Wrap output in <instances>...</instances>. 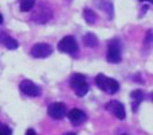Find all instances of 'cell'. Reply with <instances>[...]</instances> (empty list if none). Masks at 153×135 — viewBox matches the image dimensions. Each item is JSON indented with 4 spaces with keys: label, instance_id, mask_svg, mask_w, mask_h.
Listing matches in <instances>:
<instances>
[{
    "label": "cell",
    "instance_id": "13",
    "mask_svg": "<svg viewBox=\"0 0 153 135\" xmlns=\"http://www.w3.org/2000/svg\"><path fill=\"white\" fill-rule=\"evenodd\" d=\"M83 42L87 47H91V49L98 47V45H99V39L94 32H87V34L83 37Z\"/></svg>",
    "mask_w": 153,
    "mask_h": 135
},
{
    "label": "cell",
    "instance_id": "10",
    "mask_svg": "<svg viewBox=\"0 0 153 135\" xmlns=\"http://www.w3.org/2000/svg\"><path fill=\"white\" fill-rule=\"evenodd\" d=\"M67 115H68V118H69V122L73 124V126H80V124H83L84 122L87 120L85 112H83L81 109H79V108L71 109Z\"/></svg>",
    "mask_w": 153,
    "mask_h": 135
},
{
    "label": "cell",
    "instance_id": "7",
    "mask_svg": "<svg viewBox=\"0 0 153 135\" xmlns=\"http://www.w3.org/2000/svg\"><path fill=\"white\" fill-rule=\"evenodd\" d=\"M20 92L29 97H38L41 95V88L31 80H23L19 85Z\"/></svg>",
    "mask_w": 153,
    "mask_h": 135
},
{
    "label": "cell",
    "instance_id": "14",
    "mask_svg": "<svg viewBox=\"0 0 153 135\" xmlns=\"http://www.w3.org/2000/svg\"><path fill=\"white\" fill-rule=\"evenodd\" d=\"M83 16H84V20H85L88 24H95L96 20H98V15L95 14V11L91 8H85L83 11Z\"/></svg>",
    "mask_w": 153,
    "mask_h": 135
},
{
    "label": "cell",
    "instance_id": "1",
    "mask_svg": "<svg viewBox=\"0 0 153 135\" xmlns=\"http://www.w3.org/2000/svg\"><path fill=\"white\" fill-rule=\"evenodd\" d=\"M95 83L99 89H102L103 92L108 93V95H114L119 91V83L111 77H107L104 75H98L95 77Z\"/></svg>",
    "mask_w": 153,
    "mask_h": 135
},
{
    "label": "cell",
    "instance_id": "11",
    "mask_svg": "<svg viewBox=\"0 0 153 135\" xmlns=\"http://www.w3.org/2000/svg\"><path fill=\"white\" fill-rule=\"evenodd\" d=\"M130 99H131V107H133V112H136L138 109L141 101L145 99V93L141 89H136L133 92L130 93Z\"/></svg>",
    "mask_w": 153,
    "mask_h": 135
},
{
    "label": "cell",
    "instance_id": "8",
    "mask_svg": "<svg viewBox=\"0 0 153 135\" xmlns=\"http://www.w3.org/2000/svg\"><path fill=\"white\" fill-rule=\"evenodd\" d=\"M106 109L110 111L117 119L119 120H125L126 119V109H125V105L118 100H111L106 104Z\"/></svg>",
    "mask_w": 153,
    "mask_h": 135
},
{
    "label": "cell",
    "instance_id": "5",
    "mask_svg": "<svg viewBox=\"0 0 153 135\" xmlns=\"http://www.w3.org/2000/svg\"><path fill=\"white\" fill-rule=\"evenodd\" d=\"M68 114L67 111V105L61 101H56V103H52L49 107H48V115L50 118L56 119V120H60V119L65 118V115Z\"/></svg>",
    "mask_w": 153,
    "mask_h": 135
},
{
    "label": "cell",
    "instance_id": "21",
    "mask_svg": "<svg viewBox=\"0 0 153 135\" xmlns=\"http://www.w3.org/2000/svg\"><path fill=\"white\" fill-rule=\"evenodd\" d=\"M65 135H76V134H75V132H67Z\"/></svg>",
    "mask_w": 153,
    "mask_h": 135
},
{
    "label": "cell",
    "instance_id": "22",
    "mask_svg": "<svg viewBox=\"0 0 153 135\" xmlns=\"http://www.w3.org/2000/svg\"><path fill=\"white\" fill-rule=\"evenodd\" d=\"M67 1H71V0H67Z\"/></svg>",
    "mask_w": 153,
    "mask_h": 135
},
{
    "label": "cell",
    "instance_id": "9",
    "mask_svg": "<svg viewBox=\"0 0 153 135\" xmlns=\"http://www.w3.org/2000/svg\"><path fill=\"white\" fill-rule=\"evenodd\" d=\"M50 19H52V10L48 6H45V4L39 6L38 11L33 15V20L35 23H46L48 20Z\"/></svg>",
    "mask_w": 153,
    "mask_h": 135
},
{
    "label": "cell",
    "instance_id": "17",
    "mask_svg": "<svg viewBox=\"0 0 153 135\" xmlns=\"http://www.w3.org/2000/svg\"><path fill=\"white\" fill-rule=\"evenodd\" d=\"M0 135H12V130L7 124L0 123Z\"/></svg>",
    "mask_w": 153,
    "mask_h": 135
},
{
    "label": "cell",
    "instance_id": "4",
    "mask_svg": "<svg viewBox=\"0 0 153 135\" xmlns=\"http://www.w3.org/2000/svg\"><path fill=\"white\" fill-rule=\"evenodd\" d=\"M57 49L61 53H67V54H76L79 52V45L76 42L75 37L72 35H67L58 42Z\"/></svg>",
    "mask_w": 153,
    "mask_h": 135
},
{
    "label": "cell",
    "instance_id": "6",
    "mask_svg": "<svg viewBox=\"0 0 153 135\" xmlns=\"http://www.w3.org/2000/svg\"><path fill=\"white\" fill-rule=\"evenodd\" d=\"M52 53L53 47L49 43H35L30 50V54L34 58H48L49 55H52Z\"/></svg>",
    "mask_w": 153,
    "mask_h": 135
},
{
    "label": "cell",
    "instance_id": "20",
    "mask_svg": "<svg viewBox=\"0 0 153 135\" xmlns=\"http://www.w3.org/2000/svg\"><path fill=\"white\" fill-rule=\"evenodd\" d=\"M138 1H141V3H144V1H149V3H152V0H138Z\"/></svg>",
    "mask_w": 153,
    "mask_h": 135
},
{
    "label": "cell",
    "instance_id": "16",
    "mask_svg": "<svg viewBox=\"0 0 153 135\" xmlns=\"http://www.w3.org/2000/svg\"><path fill=\"white\" fill-rule=\"evenodd\" d=\"M35 1L37 0H20L19 1V7H20V11L23 12H29L34 8L35 6Z\"/></svg>",
    "mask_w": 153,
    "mask_h": 135
},
{
    "label": "cell",
    "instance_id": "19",
    "mask_svg": "<svg viewBox=\"0 0 153 135\" xmlns=\"http://www.w3.org/2000/svg\"><path fill=\"white\" fill-rule=\"evenodd\" d=\"M1 23H3V15L0 14V24H1Z\"/></svg>",
    "mask_w": 153,
    "mask_h": 135
},
{
    "label": "cell",
    "instance_id": "2",
    "mask_svg": "<svg viewBox=\"0 0 153 135\" xmlns=\"http://www.w3.org/2000/svg\"><path fill=\"white\" fill-rule=\"evenodd\" d=\"M69 83H71L72 89L75 91L76 96L83 97V96H85L87 93H88L90 86H88V83H87V78L84 75H81V73H73V75L71 76Z\"/></svg>",
    "mask_w": 153,
    "mask_h": 135
},
{
    "label": "cell",
    "instance_id": "3",
    "mask_svg": "<svg viewBox=\"0 0 153 135\" xmlns=\"http://www.w3.org/2000/svg\"><path fill=\"white\" fill-rule=\"evenodd\" d=\"M106 58L110 63H118L122 61V45L119 39H111L108 42Z\"/></svg>",
    "mask_w": 153,
    "mask_h": 135
},
{
    "label": "cell",
    "instance_id": "12",
    "mask_svg": "<svg viewBox=\"0 0 153 135\" xmlns=\"http://www.w3.org/2000/svg\"><path fill=\"white\" fill-rule=\"evenodd\" d=\"M98 7L107 15V18H108L110 20L114 18V6H113V3H111L110 0H99Z\"/></svg>",
    "mask_w": 153,
    "mask_h": 135
},
{
    "label": "cell",
    "instance_id": "18",
    "mask_svg": "<svg viewBox=\"0 0 153 135\" xmlns=\"http://www.w3.org/2000/svg\"><path fill=\"white\" fill-rule=\"evenodd\" d=\"M25 135H37V132H35L33 128H29V130L26 131V134H25Z\"/></svg>",
    "mask_w": 153,
    "mask_h": 135
},
{
    "label": "cell",
    "instance_id": "15",
    "mask_svg": "<svg viewBox=\"0 0 153 135\" xmlns=\"http://www.w3.org/2000/svg\"><path fill=\"white\" fill-rule=\"evenodd\" d=\"M1 43L4 45V47H7L8 50H15L19 47V43H18L16 39H14V38H11L10 35H7L6 38H4L3 41H1Z\"/></svg>",
    "mask_w": 153,
    "mask_h": 135
}]
</instances>
